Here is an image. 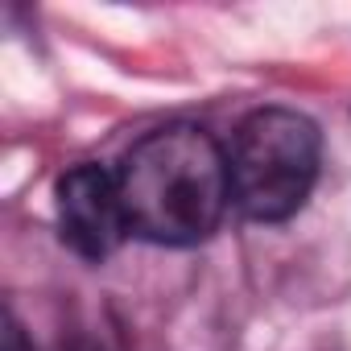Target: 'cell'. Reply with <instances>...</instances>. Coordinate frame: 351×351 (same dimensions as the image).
Here are the masks:
<instances>
[{
  "mask_svg": "<svg viewBox=\"0 0 351 351\" xmlns=\"http://www.w3.org/2000/svg\"><path fill=\"white\" fill-rule=\"evenodd\" d=\"M116 182L128 232L169 248L207 240L232 203L228 153L195 124H169L136 141Z\"/></svg>",
  "mask_w": 351,
  "mask_h": 351,
  "instance_id": "obj_1",
  "label": "cell"
},
{
  "mask_svg": "<svg viewBox=\"0 0 351 351\" xmlns=\"http://www.w3.org/2000/svg\"><path fill=\"white\" fill-rule=\"evenodd\" d=\"M322 141L310 116L293 108L252 112L228 153L232 203L256 223H281L298 215L318 178Z\"/></svg>",
  "mask_w": 351,
  "mask_h": 351,
  "instance_id": "obj_2",
  "label": "cell"
},
{
  "mask_svg": "<svg viewBox=\"0 0 351 351\" xmlns=\"http://www.w3.org/2000/svg\"><path fill=\"white\" fill-rule=\"evenodd\" d=\"M58 232L83 261H104L128 232L116 173L99 165H75L58 178Z\"/></svg>",
  "mask_w": 351,
  "mask_h": 351,
  "instance_id": "obj_3",
  "label": "cell"
},
{
  "mask_svg": "<svg viewBox=\"0 0 351 351\" xmlns=\"http://www.w3.org/2000/svg\"><path fill=\"white\" fill-rule=\"evenodd\" d=\"M5 339H9V351H25V347H21V326H17L13 318H9V335H5Z\"/></svg>",
  "mask_w": 351,
  "mask_h": 351,
  "instance_id": "obj_4",
  "label": "cell"
}]
</instances>
